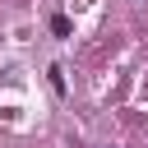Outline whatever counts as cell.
<instances>
[{"instance_id": "cell-2", "label": "cell", "mask_w": 148, "mask_h": 148, "mask_svg": "<svg viewBox=\"0 0 148 148\" xmlns=\"http://www.w3.org/2000/svg\"><path fill=\"white\" fill-rule=\"evenodd\" d=\"M46 74H51V88H56V92H65V69H60V65H51Z\"/></svg>"}, {"instance_id": "cell-1", "label": "cell", "mask_w": 148, "mask_h": 148, "mask_svg": "<svg viewBox=\"0 0 148 148\" xmlns=\"http://www.w3.org/2000/svg\"><path fill=\"white\" fill-rule=\"evenodd\" d=\"M51 32H56V37H69V18L56 14V18H51Z\"/></svg>"}]
</instances>
